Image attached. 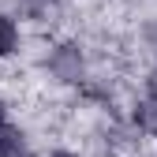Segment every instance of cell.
Returning a JSON list of instances; mask_svg holds the SVG:
<instances>
[{
	"label": "cell",
	"mask_w": 157,
	"mask_h": 157,
	"mask_svg": "<svg viewBox=\"0 0 157 157\" xmlns=\"http://www.w3.org/2000/svg\"><path fill=\"white\" fill-rule=\"evenodd\" d=\"M45 67H49V75L56 78V82L75 86V82H82V78H86V56H82V49H78L75 41H60V45L49 52Z\"/></svg>",
	"instance_id": "1"
},
{
	"label": "cell",
	"mask_w": 157,
	"mask_h": 157,
	"mask_svg": "<svg viewBox=\"0 0 157 157\" xmlns=\"http://www.w3.org/2000/svg\"><path fill=\"white\" fill-rule=\"evenodd\" d=\"M131 120H135V127L142 135H157V97H142V101L135 105Z\"/></svg>",
	"instance_id": "2"
},
{
	"label": "cell",
	"mask_w": 157,
	"mask_h": 157,
	"mask_svg": "<svg viewBox=\"0 0 157 157\" xmlns=\"http://www.w3.org/2000/svg\"><path fill=\"white\" fill-rule=\"evenodd\" d=\"M0 157H26V135L11 124L0 131Z\"/></svg>",
	"instance_id": "3"
},
{
	"label": "cell",
	"mask_w": 157,
	"mask_h": 157,
	"mask_svg": "<svg viewBox=\"0 0 157 157\" xmlns=\"http://www.w3.org/2000/svg\"><path fill=\"white\" fill-rule=\"evenodd\" d=\"M19 49V26H15V19L0 11V60L4 56H11Z\"/></svg>",
	"instance_id": "4"
},
{
	"label": "cell",
	"mask_w": 157,
	"mask_h": 157,
	"mask_svg": "<svg viewBox=\"0 0 157 157\" xmlns=\"http://www.w3.org/2000/svg\"><path fill=\"white\" fill-rule=\"evenodd\" d=\"M146 97H157V67L146 75Z\"/></svg>",
	"instance_id": "5"
},
{
	"label": "cell",
	"mask_w": 157,
	"mask_h": 157,
	"mask_svg": "<svg viewBox=\"0 0 157 157\" xmlns=\"http://www.w3.org/2000/svg\"><path fill=\"white\" fill-rule=\"evenodd\" d=\"M4 127H8V105L0 101V131H4Z\"/></svg>",
	"instance_id": "6"
},
{
	"label": "cell",
	"mask_w": 157,
	"mask_h": 157,
	"mask_svg": "<svg viewBox=\"0 0 157 157\" xmlns=\"http://www.w3.org/2000/svg\"><path fill=\"white\" fill-rule=\"evenodd\" d=\"M26 4H30V8H49L52 0H26Z\"/></svg>",
	"instance_id": "7"
},
{
	"label": "cell",
	"mask_w": 157,
	"mask_h": 157,
	"mask_svg": "<svg viewBox=\"0 0 157 157\" xmlns=\"http://www.w3.org/2000/svg\"><path fill=\"white\" fill-rule=\"evenodd\" d=\"M49 157H78V153H71V150H56V153H49Z\"/></svg>",
	"instance_id": "8"
}]
</instances>
